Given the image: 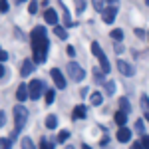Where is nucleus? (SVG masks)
<instances>
[{
	"label": "nucleus",
	"mask_w": 149,
	"mask_h": 149,
	"mask_svg": "<svg viewBox=\"0 0 149 149\" xmlns=\"http://www.w3.org/2000/svg\"><path fill=\"white\" fill-rule=\"evenodd\" d=\"M48 48H50V42H48V36H46V28L36 26L32 30V62L34 64L46 62Z\"/></svg>",
	"instance_id": "f257e3e1"
},
{
	"label": "nucleus",
	"mask_w": 149,
	"mask_h": 149,
	"mask_svg": "<svg viewBox=\"0 0 149 149\" xmlns=\"http://www.w3.org/2000/svg\"><path fill=\"white\" fill-rule=\"evenodd\" d=\"M26 121H28V111H26V107H22V105H16L14 107V131H12V135L8 139L10 141H14V139L18 137V133L24 129V125H26Z\"/></svg>",
	"instance_id": "f03ea898"
},
{
	"label": "nucleus",
	"mask_w": 149,
	"mask_h": 149,
	"mask_svg": "<svg viewBox=\"0 0 149 149\" xmlns=\"http://www.w3.org/2000/svg\"><path fill=\"white\" fill-rule=\"evenodd\" d=\"M46 92L44 90V81L42 80H32L28 84V97L30 100H40V95Z\"/></svg>",
	"instance_id": "7ed1b4c3"
},
{
	"label": "nucleus",
	"mask_w": 149,
	"mask_h": 149,
	"mask_svg": "<svg viewBox=\"0 0 149 149\" xmlns=\"http://www.w3.org/2000/svg\"><path fill=\"white\" fill-rule=\"evenodd\" d=\"M66 70H68L70 78H72L74 81H81L84 78H86V72H84V68H81L80 64H76V62H70Z\"/></svg>",
	"instance_id": "20e7f679"
},
{
	"label": "nucleus",
	"mask_w": 149,
	"mask_h": 149,
	"mask_svg": "<svg viewBox=\"0 0 149 149\" xmlns=\"http://www.w3.org/2000/svg\"><path fill=\"white\" fill-rule=\"evenodd\" d=\"M117 70L121 72V76H127V78H131L135 74V68L131 64H127L125 60H117Z\"/></svg>",
	"instance_id": "39448f33"
},
{
	"label": "nucleus",
	"mask_w": 149,
	"mask_h": 149,
	"mask_svg": "<svg viewBox=\"0 0 149 149\" xmlns=\"http://www.w3.org/2000/svg\"><path fill=\"white\" fill-rule=\"evenodd\" d=\"M50 76H52V80H54V84H56L60 90H64L66 88V80H64V76H62V72L58 68H52L50 70Z\"/></svg>",
	"instance_id": "423d86ee"
},
{
	"label": "nucleus",
	"mask_w": 149,
	"mask_h": 149,
	"mask_svg": "<svg viewBox=\"0 0 149 149\" xmlns=\"http://www.w3.org/2000/svg\"><path fill=\"white\" fill-rule=\"evenodd\" d=\"M103 22L105 24H111L115 20V16H117V6H107V8H103Z\"/></svg>",
	"instance_id": "0eeeda50"
},
{
	"label": "nucleus",
	"mask_w": 149,
	"mask_h": 149,
	"mask_svg": "<svg viewBox=\"0 0 149 149\" xmlns=\"http://www.w3.org/2000/svg\"><path fill=\"white\" fill-rule=\"evenodd\" d=\"M44 20H46L48 24H52V26H56L58 24V12L52 10V8H46V12H44Z\"/></svg>",
	"instance_id": "6e6552de"
},
{
	"label": "nucleus",
	"mask_w": 149,
	"mask_h": 149,
	"mask_svg": "<svg viewBox=\"0 0 149 149\" xmlns=\"http://www.w3.org/2000/svg\"><path fill=\"white\" fill-rule=\"evenodd\" d=\"M131 139V131L127 129V127H119V131H117V141L119 143H127Z\"/></svg>",
	"instance_id": "1a4fd4ad"
},
{
	"label": "nucleus",
	"mask_w": 149,
	"mask_h": 149,
	"mask_svg": "<svg viewBox=\"0 0 149 149\" xmlns=\"http://www.w3.org/2000/svg\"><path fill=\"white\" fill-rule=\"evenodd\" d=\"M26 97H28V86H26V84H20L18 90H16V100H18V102H24Z\"/></svg>",
	"instance_id": "9d476101"
},
{
	"label": "nucleus",
	"mask_w": 149,
	"mask_h": 149,
	"mask_svg": "<svg viewBox=\"0 0 149 149\" xmlns=\"http://www.w3.org/2000/svg\"><path fill=\"white\" fill-rule=\"evenodd\" d=\"M34 62H32V60H26V62H24L22 64V76H30V74H32V72H34Z\"/></svg>",
	"instance_id": "9b49d317"
},
{
	"label": "nucleus",
	"mask_w": 149,
	"mask_h": 149,
	"mask_svg": "<svg viewBox=\"0 0 149 149\" xmlns=\"http://www.w3.org/2000/svg\"><path fill=\"white\" fill-rule=\"evenodd\" d=\"M88 113V107L86 105H76V109H74V119H84Z\"/></svg>",
	"instance_id": "f8f14e48"
},
{
	"label": "nucleus",
	"mask_w": 149,
	"mask_h": 149,
	"mask_svg": "<svg viewBox=\"0 0 149 149\" xmlns=\"http://www.w3.org/2000/svg\"><path fill=\"white\" fill-rule=\"evenodd\" d=\"M141 109L145 113V119L149 121V97L147 95H141Z\"/></svg>",
	"instance_id": "ddd939ff"
},
{
	"label": "nucleus",
	"mask_w": 149,
	"mask_h": 149,
	"mask_svg": "<svg viewBox=\"0 0 149 149\" xmlns=\"http://www.w3.org/2000/svg\"><path fill=\"white\" fill-rule=\"evenodd\" d=\"M115 121L119 123V127H125V121H127V113H123L121 109L115 113Z\"/></svg>",
	"instance_id": "4468645a"
},
{
	"label": "nucleus",
	"mask_w": 149,
	"mask_h": 149,
	"mask_svg": "<svg viewBox=\"0 0 149 149\" xmlns=\"http://www.w3.org/2000/svg\"><path fill=\"white\" fill-rule=\"evenodd\" d=\"M56 125H58V117L54 113L48 115V117H46V127H48V129H56Z\"/></svg>",
	"instance_id": "2eb2a0df"
},
{
	"label": "nucleus",
	"mask_w": 149,
	"mask_h": 149,
	"mask_svg": "<svg viewBox=\"0 0 149 149\" xmlns=\"http://www.w3.org/2000/svg\"><path fill=\"white\" fill-rule=\"evenodd\" d=\"M100 64H102V72L103 74H109V62H107V58H105V54H102V56H100Z\"/></svg>",
	"instance_id": "dca6fc26"
},
{
	"label": "nucleus",
	"mask_w": 149,
	"mask_h": 149,
	"mask_svg": "<svg viewBox=\"0 0 149 149\" xmlns=\"http://www.w3.org/2000/svg\"><path fill=\"white\" fill-rule=\"evenodd\" d=\"M54 34H56L60 40H66V38H68V32H66L62 26H58V24H56V28H54Z\"/></svg>",
	"instance_id": "f3484780"
},
{
	"label": "nucleus",
	"mask_w": 149,
	"mask_h": 149,
	"mask_svg": "<svg viewBox=\"0 0 149 149\" xmlns=\"http://www.w3.org/2000/svg\"><path fill=\"white\" fill-rule=\"evenodd\" d=\"M102 100H103V97H102V93H100V92H93L92 97H90L92 105H100V103H102Z\"/></svg>",
	"instance_id": "a211bd4d"
},
{
	"label": "nucleus",
	"mask_w": 149,
	"mask_h": 149,
	"mask_svg": "<svg viewBox=\"0 0 149 149\" xmlns=\"http://www.w3.org/2000/svg\"><path fill=\"white\" fill-rule=\"evenodd\" d=\"M119 107H121V111H123V113L131 111V107H129V100H127V97H121V102H119Z\"/></svg>",
	"instance_id": "6ab92c4d"
},
{
	"label": "nucleus",
	"mask_w": 149,
	"mask_h": 149,
	"mask_svg": "<svg viewBox=\"0 0 149 149\" xmlns=\"http://www.w3.org/2000/svg\"><path fill=\"white\" fill-rule=\"evenodd\" d=\"M40 149H54V143H52L48 137H42V141H40Z\"/></svg>",
	"instance_id": "aec40b11"
},
{
	"label": "nucleus",
	"mask_w": 149,
	"mask_h": 149,
	"mask_svg": "<svg viewBox=\"0 0 149 149\" xmlns=\"http://www.w3.org/2000/svg\"><path fill=\"white\" fill-rule=\"evenodd\" d=\"M20 145H22V149H36L30 137H22V143H20Z\"/></svg>",
	"instance_id": "412c9836"
},
{
	"label": "nucleus",
	"mask_w": 149,
	"mask_h": 149,
	"mask_svg": "<svg viewBox=\"0 0 149 149\" xmlns=\"http://www.w3.org/2000/svg\"><path fill=\"white\" fill-rule=\"evenodd\" d=\"M68 137H70V131H68V129H62V131L58 133V143H64Z\"/></svg>",
	"instance_id": "4be33fe9"
},
{
	"label": "nucleus",
	"mask_w": 149,
	"mask_h": 149,
	"mask_svg": "<svg viewBox=\"0 0 149 149\" xmlns=\"http://www.w3.org/2000/svg\"><path fill=\"white\" fill-rule=\"evenodd\" d=\"M105 93H107V95H113V93H115V84L111 80L105 84Z\"/></svg>",
	"instance_id": "5701e85b"
},
{
	"label": "nucleus",
	"mask_w": 149,
	"mask_h": 149,
	"mask_svg": "<svg viewBox=\"0 0 149 149\" xmlns=\"http://www.w3.org/2000/svg\"><path fill=\"white\" fill-rule=\"evenodd\" d=\"M12 147V141L8 137H0V149H10Z\"/></svg>",
	"instance_id": "b1692460"
},
{
	"label": "nucleus",
	"mask_w": 149,
	"mask_h": 149,
	"mask_svg": "<svg viewBox=\"0 0 149 149\" xmlns=\"http://www.w3.org/2000/svg\"><path fill=\"white\" fill-rule=\"evenodd\" d=\"M93 76H95V81H97V84H103V81H105L102 70H93Z\"/></svg>",
	"instance_id": "393cba45"
},
{
	"label": "nucleus",
	"mask_w": 149,
	"mask_h": 149,
	"mask_svg": "<svg viewBox=\"0 0 149 149\" xmlns=\"http://www.w3.org/2000/svg\"><path fill=\"white\" fill-rule=\"evenodd\" d=\"M54 97H56V92H54V90H46V103L48 105L54 102Z\"/></svg>",
	"instance_id": "a878e982"
},
{
	"label": "nucleus",
	"mask_w": 149,
	"mask_h": 149,
	"mask_svg": "<svg viewBox=\"0 0 149 149\" xmlns=\"http://www.w3.org/2000/svg\"><path fill=\"white\" fill-rule=\"evenodd\" d=\"M92 52H93V56H97V58H100V56L103 54V52H102V48H100V44H97V42H93V44H92Z\"/></svg>",
	"instance_id": "bb28decb"
},
{
	"label": "nucleus",
	"mask_w": 149,
	"mask_h": 149,
	"mask_svg": "<svg viewBox=\"0 0 149 149\" xmlns=\"http://www.w3.org/2000/svg\"><path fill=\"white\" fill-rule=\"evenodd\" d=\"M60 4H62V2H60ZM62 8H64V4H62ZM64 24H66V26H72V18H70V12L66 10V8H64Z\"/></svg>",
	"instance_id": "cd10ccee"
},
{
	"label": "nucleus",
	"mask_w": 149,
	"mask_h": 149,
	"mask_svg": "<svg viewBox=\"0 0 149 149\" xmlns=\"http://www.w3.org/2000/svg\"><path fill=\"white\" fill-rule=\"evenodd\" d=\"M111 38L113 40H123V32L117 28V30H111Z\"/></svg>",
	"instance_id": "c85d7f7f"
},
{
	"label": "nucleus",
	"mask_w": 149,
	"mask_h": 149,
	"mask_svg": "<svg viewBox=\"0 0 149 149\" xmlns=\"http://www.w3.org/2000/svg\"><path fill=\"white\" fill-rule=\"evenodd\" d=\"M92 4L97 12H103V0H92Z\"/></svg>",
	"instance_id": "c756f323"
},
{
	"label": "nucleus",
	"mask_w": 149,
	"mask_h": 149,
	"mask_svg": "<svg viewBox=\"0 0 149 149\" xmlns=\"http://www.w3.org/2000/svg\"><path fill=\"white\" fill-rule=\"evenodd\" d=\"M28 12H30V14H36V12H38V2H36V0H30V6H28Z\"/></svg>",
	"instance_id": "7c9ffc66"
},
{
	"label": "nucleus",
	"mask_w": 149,
	"mask_h": 149,
	"mask_svg": "<svg viewBox=\"0 0 149 149\" xmlns=\"http://www.w3.org/2000/svg\"><path fill=\"white\" fill-rule=\"evenodd\" d=\"M139 143H141V147H143V149H149V135H143Z\"/></svg>",
	"instance_id": "2f4dec72"
},
{
	"label": "nucleus",
	"mask_w": 149,
	"mask_h": 149,
	"mask_svg": "<svg viewBox=\"0 0 149 149\" xmlns=\"http://www.w3.org/2000/svg\"><path fill=\"white\" fill-rule=\"evenodd\" d=\"M0 12H8V2L6 0H0Z\"/></svg>",
	"instance_id": "473e14b6"
},
{
	"label": "nucleus",
	"mask_w": 149,
	"mask_h": 149,
	"mask_svg": "<svg viewBox=\"0 0 149 149\" xmlns=\"http://www.w3.org/2000/svg\"><path fill=\"white\" fill-rule=\"evenodd\" d=\"M6 60H8V54H6V52H4V50L0 48V64H4Z\"/></svg>",
	"instance_id": "72a5a7b5"
},
{
	"label": "nucleus",
	"mask_w": 149,
	"mask_h": 149,
	"mask_svg": "<svg viewBox=\"0 0 149 149\" xmlns=\"http://www.w3.org/2000/svg\"><path fill=\"white\" fill-rule=\"evenodd\" d=\"M76 4H78V12H84V8H86V2H84V0H76Z\"/></svg>",
	"instance_id": "f704fd0d"
},
{
	"label": "nucleus",
	"mask_w": 149,
	"mask_h": 149,
	"mask_svg": "<svg viewBox=\"0 0 149 149\" xmlns=\"http://www.w3.org/2000/svg\"><path fill=\"white\" fill-rule=\"evenodd\" d=\"M135 129H137V133H143V121L137 119V123H135Z\"/></svg>",
	"instance_id": "c9c22d12"
},
{
	"label": "nucleus",
	"mask_w": 149,
	"mask_h": 149,
	"mask_svg": "<svg viewBox=\"0 0 149 149\" xmlns=\"http://www.w3.org/2000/svg\"><path fill=\"white\" fill-rule=\"evenodd\" d=\"M4 123H6V113H4V111H0V127L4 125Z\"/></svg>",
	"instance_id": "e433bc0d"
},
{
	"label": "nucleus",
	"mask_w": 149,
	"mask_h": 149,
	"mask_svg": "<svg viewBox=\"0 0 149 149\" xmlns=\"http://www.w3.org/2000/svg\"><path fill=\"white\" fill-rule=\"evenodd\" d=\"M68 56H76V50H74V46H68Z\"/></svg>",
	"instance_id": "4c0bfd02"
},
{
	"label": "nucleus",
	"mask_w": 149,
	"mask_h": 149,
	"mask_svg": "<svg viewBox=\"0 0 149 149\" xmlns=\"http://www.w3.org/2000/svg\"><path fill=\"white\" fill-rule=\"evenodd\" d=\"M135 36H137V38H143L145 32H143V30H139V28H135Z\"/></svg>",
	"instance_id": "58836bf2"
},
{
	"label": "nucleus",
	"mask_w": 149,
	"mask_h": 149,
	"mask_svg": "<svg viewBox=\"0 0 149 149\" xmlns=\"http://www.w3.org/2000/svg\"><path fill=\"white\" fill-rule=\"evenodd\" d=\"M115 52L121 54V52H123V46H121V44H115Z\"/></svg>",
	"instance_id": "ea45409f"
},
{
	"label": "nucleus",
	"mask_w": 149,
	"mask_h": 149,
	"mask_svg": "<svg viewBox=\"0 0 149 149\" xmlns=\"http://www.w3.org/2000/svg\"><path fill=\"white\" fill-rule=\"evenodd\" d=\"M131 149H143V147H141V143L135 141V143H131Z\"/></svg>",
	"instance_id": "a19ab883"
},
{
	"label": "nucleus",
	"mask_w": 149,
	"mask_h": 149,
	"mask_svg": "<svg viewBox=\"0 0 149 149\" xmlns=\"http://www.w3.org/2000/svg\"><path fill=\"white\" fill-rule=\"evenodd\" d=\"M88 92H90V90H88V88H84V90H81V97H88Z\"/></svg>",
	"instance_id": "79ce46f5"
},
{
	"label": "nucleus",
	"mask_w": 149,
	"mask_h": 149,
	"mask_svg": "<svg viewBox=\"0 0 149 149\" xmlns=\"http://www.w3.org/2000/svg\"><path fill=\"white\" fill-rule=\"evenodd\" d=\"M4 74H6V70H4V66H2V64H0V78H2Z\"/></svg>",
	"instance_id": "37998d69"
},
{
	"label": "nucleus",
	"mask_w": 149,
	"mask_h": 149,
	"mask_svg": "<svg viewBox=\"0 0 149 149\" xmlns=\"http://www.w3.org/2000/svg\"><path fill=\"white\" fill-rule=\"evenodd\" d=\"M107 2H109L111 6H117V0H107Z\"/></svg>",
	"instance_id": "c03bdc74"
},
{
	"label": "nucleus",
	"mask_w": 149,
	"mask_h": 149,
	"mask_svg": "<svg viewBox=\"0 0 149 149\" xmlns=\"http://www.w3.org/2000/svg\"><path fill=\"white\" fill-rule=\"evenodd\" d=\"M84 149H92V147H90V145H88V143H84Z\"/></svg>",
	"instance_id": "a18cd8bd"
},
{
	"label": "nucleus",
	"mask_w": 149,
	"mask_h": 149,
	"mask_svg": "<svg viewBox=\"0 0 149 149\" xmlns=\"http://www.w3.org/2000/svg\"><path fill=\"white\" fill-rule=\"evenodd\" d=\"M66 149H74V145H68V147H66Z\"/></svg>",
	"instance_id": "49530a36"
},
{
	"label": "nucleus",
	"mask_w": 149,
	"mask_h": 149,
	"mask_svg": "<svg viewBox=\"0 0 149 149\" xmlns=\"http://www.w3.org/2000/svg\"><path fill=\"white\" fill-rule=\"evenodd\" d=\"M145 2H147V4H149V0H145Z\"/></svg>",
	"instance_id": "de8ad7c7"
},
{
	"label": "nucleus",
	"mask_w": 149,
	"mask_h": 149,
	"mask_svg": "<svg viewBox=\"0 0 149 149\" xmlns=\"http://www.w3.org/2000/svg\"><path fill=\"white\" fill-rule=\"evenodd\" d=\"M147 36H149V32H147Z\"/></svg>",
	"instance_id": "09e8293b"
}]
</instances>
